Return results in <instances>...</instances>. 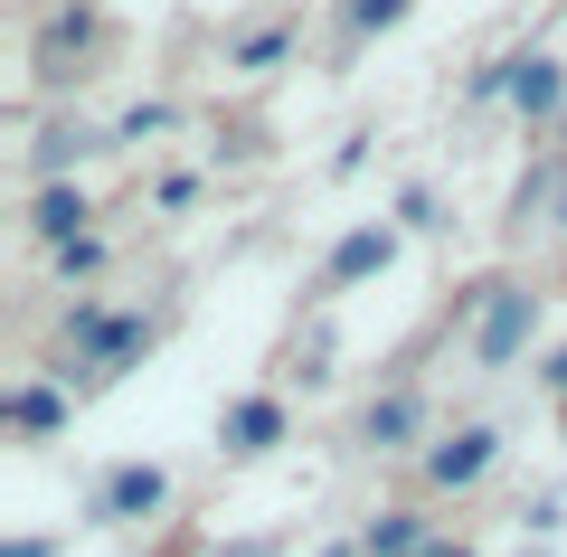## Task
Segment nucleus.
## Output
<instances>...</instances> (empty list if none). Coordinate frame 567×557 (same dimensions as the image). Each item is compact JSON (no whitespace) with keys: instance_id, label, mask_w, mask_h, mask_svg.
Instances as JSON below:
<instances>
[{"instance_id":"obj_1","label":"nucleus","mask_w":567,"mask_h":557,"mask_svg":"<svg viewBox=\"0 0 567 557\" xmlns=\"http://www.w3.org/2000/svg\"><path fill=\"white\" fill-rule=\"evenodd\" d=\"M529 340V293H492V312H483V331H473V350H483V369H502L511 350Z\"/></svg>"},{"instance_id":"obj_2","label":"nucleus","mask_w":567,"mask_h":557,"mask_svg":"<svg viewBox=\"0 0 567 557\" xmlns=\"http://www.w3.org/2000/svg\"><path fill=\"white\" fill-rule=\"evenodd\" d=\"M275 435H284V406L275 398H246L237 416H227V454H265Z\"/></svg>"},{"instance_id":"obj_3","label":"nucleus","mask_w":567,"mask_h":557,"mask_svg":"<svg viewBox=\"0 0 567 557\" xmlns=\"http://www.w3.org/2000/svg\"><path fill=\"white\" fill-rule=\"evenodd\" d=\"M104 510H114V519H133V510H162V473H152V463H123V473L104 482Z\"/></svg>"},{"instance_id":"obj_4","label":"nucleus","mask_w":567,"mask_h":557,"mask_svg":"<svg viewBox=\"0 0 567 557\" xmlns=\"http://www.w3.org/2000/svg\"><path fill=\"white\" fill-rule=\"evenodd\" d=\"M76 340L95 359H133L142 350V321H114V312H76Z\"/></svg>"},{"instance_id":"obj_5","label":"nucleus","mask_w":567,"mask_h":557,"mask_svg":"<svg viewBox=\"0 0 567 557\" xmlns=\"http://www.w3.org/2000/svg\"><path fill=\"white\" fill-rule=\"evenodd\" d=\"M492 463V435L473 425V435H454V444H435V482H473Z\"/></svg>"},{"instance_id":"obj_6","label":"nucleus","mask_w":567,"mask_h":557,"mask_svg":"<svg viewBox=\"0 0 567 557\" xmlns=\"http://www.w3.org/2000/svg\"><path fill=\"white\" fill-rule=\"evenodd\" d=\"M379 265H388V227H360V237H341L331 275H341V283H360V275H379Z\"/></svg>"},{"instance_id":"obj_7","label":"nucleus","mask_w":567,"mask_h":557,"mask_svg":"<svg viewBox=\"0 0 567 557\" xmlns=\"http://www.w3.org/2000/svg\"><path fill=\"white\" fill-rule=\"evenodd\" d=\"M511 95H520L529 114H548V104H558V66H548V58H520V66H511Z\"/></svg>"},{"instance_id":"obj_8","label":"nucleus","mask_w":567,"mask_h":557,"mask_svg":"<svg viewBox=\"0 0 567 557\" xmlns=\"http://www.w3.org/2000/svg\"><path fill=\"white\" fill-rule=\"evenodd\" d=\"M76 218H85V208L66 199V189H48V199H39V227H48L58 246H76Z\"/></svg>"},{"instance_id":"obj_9","label":"nucleus","mask_w":567,"mask_h":557,"mask_svg":"<svg viewBox=\"0 0 567 557\" xmlns=\"http://www.w3.org/2000/svg\"><path fill=\"white\" fill-rule=\"evenodd\" d=\"M10 416H20V425H39V435H48V425H58V388H20V398H10Z\"/></svg>"},{"instance_id":"obj_10","label":"nucleus","mask_w":567,"mask_h":557,"mask_svg":"<svg viewBox=\"0 0 567 557\" xmlns=\"http://www.w3.org/2000/svg\"><path fill=\"white\" fill-rule=\"evenodd\" d=\"M406 425H416V406H406V398H388V406H379V416H369V435H379V444H398V435H406Z\"/></svg>"},{"instance_id":"obj_11","label":"nucleus","mask_w":567,"mask_h":557,"mask_svg":"<svg viewBox=\"0 0 567 557\" xmlns=\"http://www.w3.org/2000/svg\"><path fill=\"white\" fill-rule=\"evenodd\" d=\"M350 20H360V29H388V20H406V0H350Z\"/></svg>"},{"instance_id":"obj_12","label":"nucleus","mask_w":567,"mask_h":557,"mask_svg":"<svg viewBox=\"0 0 567 557\" xmlns=\"http://www.w3.org/2000/svg\"><path fill=\"white\" fill-rule=\"evenodd\" d=\"M0 557H48V538H10V548H0Z\"/></svg>"},{"instance_id":"obj_13","label":"nucleus","mask_w":567,"mask_h":557,"mask_svg":"<svg viewBox=\"0 0 567 557\" xmlns=\"http://www.w3.org/2000/svg\"><path fill=\"white\" fill-rule=\"evenodd\" d=\"M445 557H464V548H445Z\"/></svg>"}]
</instances>
